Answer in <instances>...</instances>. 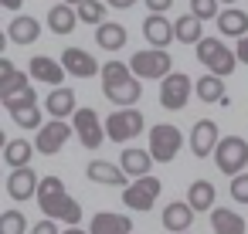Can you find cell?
<instances>
[{"label": "cell", "instance_id": "1f68e13d", "mask_svg": "<svg viewBox=\"0 0 248 234\" xmlns=\"http://www.w3.org/2000/svg\"><path fill=\"white\" fill-rule=\"evenodd\" d=\"M28 231V220L21 210H7V214H0V234H24Z\"/></svg>", "mask_w": 248, "mask_h": 234}, {"label": "cell", "instance_id": "f35d334b", "mask_svg": "<svg viewBox=\"0 0 248 234\" xmlns=\"http://www.w3.org/2000/svg\"><path fill=\"white\" fill-rule=\"evenodd\" d=\"M170 4H173V0H146L150 14H167V11H170Z\"/></svg>", "mask_w": 248, "mask_h": 234}, {"label": "cell", "instance_id": "484cf974", "mask_svg": "<svg viewBox=\"0 0 248 234\" xmlns=\"http://www.w3.org/2000/svg\"><path fill=\"white\" fill-rule=\"evenodd\" d=\"M95 44H99L102 51H119V48L126 44V28L116 24V21L99 24V28H95Z\"/></svg>", "mask_w": 248, "mask_h": 234}, {"label": "cell", "instance_id": "5bb4252c", "mask_svg": "<svg viewBox=\"0 0 248 234\" xmlns=\"http://www.w3.org/2000/svg\"><path fill=\"white\" fill-rule=\"evenodd\" d=\"M217 126L211 122V119H201V122H194V129H190V153L194 156H211L214 149H217Z\"/></svg>", "mask_w": 248, "mask_h": 234}, {"label": "cell", "instance_id": "9c48e42d", "mask_svg": "<svg viewBox=\"0 0 248 234\" xmlns=\"http://www.w3.org/2000/svg\"><path fill=\"white\" fill-rule=\"evenodd\" d=\"M160 180L156 176H143V180H133L126 190H123V204L129 210H153L156 197H160Z\"/></svg>", "mask_w": 248, "mask_h": 234}, {"label": "cell", "instance_id": "60d3db41", "mask_svg": "<svg viewBox=\"0 0 248 234\" xmlns=\"http://www.w3.org/2000/svg\"><path fill=\"white\" fill-rule=\"evenodd\" d=\"M14 75V65L7 61V58H0V82H4V78H11Z\"/></svg>", "mask_w": 248, "mask_h": 234}, {"label": "cell", "instance_id": "8d00e7d4", "mask_svg": "<svg viewBox=\"0 0 248 234\" xmlns=\"http://www.w3.org/2000/svg\"><path fill=\"white\" fill-rule=\"evenodd\" d=\"M231 197L238 204H248V173H241V176L231 180Z\"/></svg>", "mask_w": 248, "mask_h": 234}, {"label": "cell", "instance_id": "f546056e", "mask_svg": "<svg viewBox=\"0 0 248 234\" xmlns=\"http://www.w3.org/2000/svg\"><path fill=\"white\" fill-rule=\"evenodd\" d=\"M187 204H190L194 210H211V207H214V187H211L207 180H194V183L187 187Z\"/></svg>", "mask_w": 248, "mask_h": 234}, {"label": "cell", "instance_id": "d6986e66", "mask_svg": "<svg viewBox=\"0 0 248 234\" xmlns=\"http://www.w3.org/2000/svg\"><path fill=\"white\" fill-rule=\"evenodd\" d=\"M153 163H156V160H153L146 149H136V146H126V149H123V156H119L123 173H126V176H133V180L150 176V166H153Z\"/></svg>", "mask_w": 248, "mask_h": 234}, {"label": "cell", "instance_id": "4fadbf2b", "mask_svg": "<svg viewBox=\"0 0 248 234\" xmlns=\"http://www.w3.org/2000/svg\"><path fill=\"white\" fill-rule=\"evenodd\" d=\"M62 65H65V72H68L72 78H92L95 72H102L99 61H95L89 51H82V48H65V51H62Z\"/></svg>", "mask_w": 248, "mask_h": 234}, {"label": "cell", "instance_id": "e575fe53", "mask_svg": "<svg viewBox=\"0 0 248 234\" xmlns=\"http://www.w3.org/2000/svg\"><path fill=\"white\" fill-rule=\"evenodd\" d=\"M4 105H7V112H17V109L38 105V95H34V88H24V92H17V95H11V99H4Z\"/></svg>", "mask_w": 248, "mask_h": 234}, {"label": "cell", "instance_id": "8fae6325", "mask_svg": "<svg viewBox=\"0 0 248 234\" xmlns=\"http://www.w3.org/2000/svg\"><path fill=\"white\" fill-rule=\"evenodd\" d=\"M190 99V75H170L163 78V88H160V105L163 109H184Z\"/></svg>", "mask_w": 248, "mask_h": 234}, {"label": "cell", "instance_id": "f1b7e54d", "mask_svg": "<svg viewBox=\"0 0 248 234\" xmlns=\"http://www.w3.org/2000/svg\"><path fill=\"white\" fill-rule=\"evenodd\" d=\"M194 95H197L201 102H221V99L228 95V92H224V78H217V75H204V78H197Z\"/></svg>", "mask_w": 248, "mask_h": 234}, {"label": "cell", "instance_id": "836d02e7", "mask_svg": "<svg viewBox=\"0 0 248 234\" xmlns=\"http://www.w3.org/2000/svg\"><path fill=\"white\" fill-rule=\"evenodd\" d=\"M24 88H31V85H28V75H24V72H14L11 78L0 82V99H11V95H17V92H24Z\"/></svg>", "mask_w": 248, "mask_h": 234}, {"label": "cell", "instance_id": "7a4b0ae2", "mask_svg": "<svg viewBox=\"0 0 248 234\" xmlns=\"http://www.w3.org/2000/svg\"><path fill=\"white\" fill-rule=\"evenodd\" d=\"M102 92H106L109 102L129 109L133 102H140L143 85H140V78L133 75L129 65H123V61H109V65H102Z\"/></svg>", "mask_w": 248, "mask_h": 234}, {"label": "cell", "instance_id": "9a60e30c", "mask_svg": "<svg viewBox=\"0 0 248 234\" xmlns=\"http://www.w3.org/2000/svg\"><path fill=\"white\" fill-rule=\"evenodd\" d=\"M85 176H89L92 183H102V187H123V190L129 187L123 166H112L109 160H92V163L85 166Z\"/></svg>", "mask_w": 248, "mask_h": 234}, {"label": "cell", "instance_id": "83f0119b", "mask_svg": "<svg viewBox=\"0 0 248 234\" xmlns=\"http://www.w3.org/2000/svg\"><path fill=\"white\" fill-rule=\"evenodd\" d=\"M173 28H177V41L180 44H201L204 41V24L194 14H184L180 21H173Z\"/></svg>", "mask_w": 248, "mask_h": 234}, {"label": "cell", "instance_id": "d6a6232c", "mask_svg": "<svg viewBox=\"0 0 248 234\" xmlns=\"http://www.w3.org/2000/svg\"><path fill=\"white\" fill-rule=\"evenodd\" d=\"M14 116V122L21 126V129H41L45 122H41V109L38 105H28V109H17V112H11Z\"/></svg>", "mask_w": 248, "mask_h": 234}, {"label": "cell", "instance_id": "277c9868", "mask_svg": "<svg viewBox=\"0 0 248 234\" xmlns=\"http://www.w3.org/2000/svg\"><path fill=\"white\" fill-rule=\"evenodd\" d=\"M245 163H248V143L241 136H224L214 149V166L234 180L245 173Z\"/></svg>", "mask_w": 248, "mask_h": 234}, {"label": "cell", "instance_id": "f6af8a7d", "mask_svg": "<svg viewBox=\"0 0 248 234\" xmlns=\"http://www.w3.org/2000/svg\"><path fill=\"white\" fill-rule=\"evenodd\" d=\"M62 234H89V231H82V227H65Z\"/></svg>", "mask_w": 248, "mask_h": 234}, {"label": "cell", "instance_id": "30bf717a", "mask_svg": "<svg viewBox=\"0 0 248 234\" xmlns=\"http://www.w3.org/2000/svg\"><path fill=\"white\" fill-rule=\"evenodd\" d=\"M75 129L68 126V122H62V119H51V122H45L41 129H38V139H34V149L38 153H45V156H55L65 143H68V136H72Z\"/></svg>", "mask_w": 248, "mask_h": 234}, {"label": "cell", "instance_id": "bcb514c9", "mask_svg": "<svg viewBox=\"0 0 248 234\" xmlns=\"http://www.w3.org/2000/svg\"><path fill=\"white\" fill-rule=\"evenodd\" d=\"M221 4H234V0H221Z\"/></svg>", "mask_w": 248, "mask_h": 234}, {"label": "cell", "instance_id": "8992f818", "mask_svg": "<svg viewBox=\"0 0 248 234\" xmlns=\"http://www.w3.org/2000/svg\"><path fill=\"white\" fill-rule=\"evenodd\" d=\"M170 55L167 51H156V48H150V51H136L133 58H129V68H133V75L136 78H170Z\"/></svg>", "mask_w": 248, "mask_h": 234}, {"label": "cell", "instance_id": "3957f363", "mask_svg": "<svg viewBox=\"0 0 248 234\" xmlns=\"http://www.w3.org/2000/svg\"><path fill=\"white\" fill-rule=\"evenodd\" d=\"M197 61L207 68V75L228 78V75L234 72V65H238V55H234L224 41H217V38H204V41L197 44Z\"/></svg>", "mask_w": 248, "mask_h": 234}, {"label": "cell", "instance_id": "ee69618b", "mask_svg": "<svg viewBox=\"0 0 248 234\" xmlns=\"http://www.w3.org/2000/svg\"><path fill=\"white\" fill-rule=\"evenodd\" d=\"M62 4H68V7H75V11H78V7L85 4V0H62Z\"/></svg>", "mask_w": 248, "mask_h": 234}, {"label": "cell", "instance_id": "7c38bea8", "mask_svg": "<svg viewBox=\"0 0 248 234\" xmlns=\"http://www.w3.org/2000/svg\"><path fill=\"white\" fill-rule=\"evenodd\" d=\"M143 38L150 41V48H156V51H167V44L177 38V28L163 17V14H150L146 21H143Z\"/></svg>", "mask_w": 248, "mask_h": 234}, {"label": "cell", "instance_id": "6da1fadb", "mask_svg": "<svg viewBox=\"0 0 248 234\" xmlns=\"http://www.w3.org/2000/svg\"><path fill=\"white\" fill-rule=\"evenodd\" d=\"M38 204H41V214H48V220H65L68 227H78V220H82V204L75 197H68L62 176H41Z\"/></svg>", "mask_w": 248, "mask_h": 234}, {"label": "cell", "instance_id": "603a6c76", "mask_svg": "<svg viewBox=\"0 0 248 234\" xmlns=\"http://www.w3.org/2000/svg\"><path fill=\"white\" fill-rule=\"evenodd\" d=\"M48 112H51V119H62L65 122V116H75L78 109H75V92L72 88H51V95H48Z\"/></svg>", "mask_w": 248, "mask_h": 234}, {"label": "cell", "instance_id": "e0dca14e", "mask_svg": "<svg viewBox=\"0 0 248 234\" xmlns=\"http://www.w3.org/2000/svg\"><path fill=\"white\" fill-rule=\"evenodd\" d=\"M160 220H163V227H167L170 234H187V227L194 224V207H190L187 200H173V204L163 207Z\"/></svg>", "mask_w": 248, "mask_h": 234}, {"label": "cell", "instance_id": "d4e9b609", "mask_svg": "<svg viewBox=\"0 0 248 234\" xmlns=\"http://www.w3.org/2000/svg\"><path fill=\"white\" fill-rule=\"evenodd\" d=\"M75 24H78V11H75V7H68V4H55V7L48 11V28H51L55 34H72Z\"/></svg>", "mask_w": 248, "mask_h": 234}, {"label": "cell", "instance_id": "44dd1931", "mask_svg": "<svg viewBox=\"0 0 248 234\" xmlns=\"http://www.w3.org/2000/svg\"><path fill=\"white\" fill-rule=\"evenodd\" d=\"M217 31L221 34H228V38H248V14L245 11H238V7H228V11H221L217 14Z\"/></svg>", "mask_w": 248, "mask_h": 234}, {"label": "cell", "instance_id": "5b68a950", "mask_svg": "<svg viewBox=\"0 0 248 234\" xmlns=\"http://www.w3.org/2000/svg\"><path fill=\"white\" fill-rule=\"evenodd\" d=\"M180 146H184V136H180L177 126L160 122V126L150 129V156H153L156 163H170V160L180 153Z\"/></svg>", "mask_w": 248, "mask_h": 234}, {"label": "cell", "instance_id": "ac0fdd59", "mask_svg": "<svg viewBox=\"0 0 248 234\" xmlns=\"http://www.w3.org/2000/svg\"><path fill=\"white\" fill-rule=\"evenodd\" d=\"M28 72H31V78L48 82V85H55V88H62V78L68 75V72H65V65H62V61H55V58H48V55H34Z\"/></svg>", "mask_w": 248, "mask_h": 234}, {"label": "cell", "instance_id": "b9f144b4", "mask_svg": "<svg viewBox=\"0 0 248 234\" xmlns=\"http://www.w3.org/2000/svg\"><path fill=\"white\" fill-rule=\"evenodd\" d=\"M136 0H109V7H119V11H126V7H133Z\"/></svg>", "mask_w": 248, "mask_h": 234}, {"label": "cell", "instance_id": "cb8c5ba5", "mask_svg": "<svg viewBox=\"0 0 248 234\" xmlns=\"http://www.w3.org/2000/svg\"><path fill=\"white\" fill-rule=\"evenodd\" d=\"M211 231L214 234H245V217L228 207H217V210H211Z\"/></svg>", "mask_w": 248, "mask_h": 234}, {"label": "cell", "instance_id": "7bdbcfd3", "mask_svg": "<svg viewBox=\"0 0 248 234\" xmlns=\"http://www.w3.org/2000/svg\"><path fill=\"white\" fill-rule=\"evenodd\" d=\"M0 4H4V7H7V11H17V7H21V4H24V0H0Z\"/></svg>", "mask_w": 248, "mask_h": 234}, {"label": "cell", "instance_id": "4316f807", "mask_svg": "<svg viewBox=\"0 0 248 234\" xmlns=\"http://www.w3.org/2000/svg\"><path fill=\"white\" fill-rule=\"evenodd\" d=\"M31 156H34V146H31L28 139H11V143L4 146V160H7L11 170H24V166H31Z\"/></svg>", "mask_w": 248, "mask_h": 234}, {"label": "cell", "instance_id": "7402d4cb", "mask_svg": "<svg viewBox=\"0 0 248 234\" xmlns=\"http://www.w3.org/2000/svg\"><path fill=\"white\" fill-rule=\"evenodd\" d=\"M7 38L14 41V44H34L38 38H41V24L28 14V17H14L11 21V28H7Z\"/></svg>", "mask_w": 248, "mask_h": 234}, {"label": "cell", "instance_id": "d590c367", "mask_svg": "<svg viewBox=\"0 0 248 234\" xmlns=\"http://www.w3.org/2000/svg\"><path fill=\"white\" fill-rule=\"evenodd\" d=\"M190 14H194L197 21L217 17V0H190Z\"/></svg>", "mask_w": 248, "mask_h": 234}, {"label": "cell", "instance_id": "52a82bcc", "mask_svg": "<svg viewBox=\"0 0 248 234\" xmlns=\"http://www.w3.org/2000/svg\"><path fill=\"white\" fill-rule=\"evenodd\" d=\"M143 112L140 109H119V112H112L109 119H106V136L112 139V143H129L133 136H140L143 132Z\"/></svg>", "mask_w": 248, "mask_h": 234}, {"label": "cell", "instance_id": "74e56055", "mask_svg": "<svg viewBox=\"0 0 248 234\" xmlns=\"http://www.w3.org/2000/svg\"><path fill=\"white\" fill-rule=\"evenodd\" d=\"M31 234H62V231L55 227V220H38V224L31 227Z\"/></svg>", "mask_w": 248, "mask_h": 234}, {"label": "cell", "instance_id": "ffe728a7", "mask_svg": "<svg viewBox=\"0 0 248 234\" xmlns=\"http://www.w3.org/2000/svg\"><path fill=\"white\" fill-rule=\"evenodd\" d=\"M129 231H133V220L126 214H112V210L92 214V224H89V234H129Z\"/></svg>", "mask_w": 248, "mask_h": 234}, {"label": "cell", "instance_id": "2e32d148", "mask_svg": "<svg viewBox=\"0 0 248 234\" xmlns=\"http://www.w3.org/2000/svg\"><path fill=\"white\" fill-rule=\"evenodd\" d=\"M38 187H41V176H38L31 166H24V170H11V176H7V193H11L14 200L38 197Z\"/></svg>", "mask_w": 248, "mask_h": 234}, {"label": "cell", "instance_id": "ba28073f", "mask_svg": "<svg viewBox=\"0 0 248 234\" xmlns=\"http://www.w3.org/2000/svg\"><path fill=\"white\" fill-rule=\"evenodd\" d=\"M72 129H75V136L82 139L85 149H99L102 139H106V122H99V112L89 109V105H82L72 116Z\"/></svg>", "mask_w": 248, "mask_h": 234}, {"label": "cell", "instance_id": "4dcf8cb0", "mask_svg": "<svg viewBox=\"0 0 248 234\" xmlns=\"http://www.w3.org/2000/svg\"><path fill=\"white\" fill-rule=\"evenodd\" d=\"M78 21L82 24H106V4L102 0H85V4L78 7Z\"/></svg>", "mask_w": 248, "mask_h": 234}, {"label": "cell", "instance_id": "ab89813d", "mask_svg": "<svg viewBox=\"0 0 248 234\" xmlns=\"http://www.w3.org/2000/svg\"><path fill=\"white\" fill-rule=\"evenodd\" d=\"M234 55H238V61H241V65H248V38H241V41H238Z\"/></svg>", "mask_w": 248, "mask_h": 234}]
</instances>
